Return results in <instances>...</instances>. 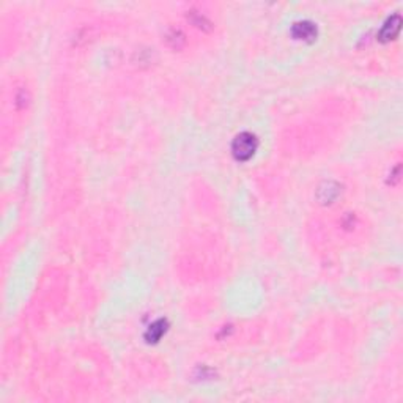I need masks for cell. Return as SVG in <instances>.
<instances>
[{"mask_svg":"<svg viewBox=\"0 0 403 403\" xmlns=\"http://www.w3.org/2000/svg\"><path fill=\"white\" fill-rule=\"evenodd\" d=\"M233 155L240 161H247L257 150V139L249 132H243L233 142Z\"/></svg>","mask_w":403,"mask_h":403,"instance_id":"1","label":"cell"},{"mask_svg":"<svg viewBox=\"0 0 403 403\" xmlns=\"http://www.w3.org/2000/svg\"><path fill=\"white\" fill-rule=\"evenodd\" d=\"M293 35L298 38V40H312V38L317 35V30H315L314 24H311V22H298L293 27Z\"/></svg>","mask_w":403,"mask_h":403,"instance_id":"2","label":"cell"},{"mask_svg":"<svg viewBox=\"0 0 403 403\" xmlns=\"http://www.w3.org/2000/svg\"><path fill=\"white\" fill-rule=\"evenodd\" d=\"M398 30H400V17L394 16V17L389 19L388 24L383 27V30H381L383 40H392V38L398 33Z\"/></svg>","mask_w":403,"mask_h":403,"instance_id":"3","label":"cell"},{"mask_svg":"<svg viewBox=\"0 0 403 403\" xmlns=\"http://www.w3.org/2000/svg\"><path fill=\"white\" fill-rule=\"evenodd\" d=\"M164 333H165V323H164L162 320L156 321L155 324L151 326V329H150V333H148V339H150V342H151V340H153V342H156Z\"/></svg>","mask_w":403,"mask_h":403,"instance_id":"4","label":"cell"}]
</instances>
